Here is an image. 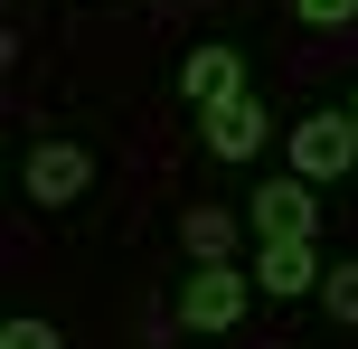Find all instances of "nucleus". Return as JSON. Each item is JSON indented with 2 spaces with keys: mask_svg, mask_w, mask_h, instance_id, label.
I'll return each instance as SVG.
<instances>
[{
  "mask_svg": "<svg viewBox=\"0 0 358 349\" xmlns=\"http://www.w3.org/2000/svg\"><path fill=\"white\" fill-rule=\"evenodd\" d=\"M321 302H330V321H340V331H358V255H340L321 274Z\"/></svg>",
  "mask_w": 358,
  "mask_h": 349,
  "instance_id": "9",
  "label": "nucleus"
},
{
  "mask_svg": "<svg viewBox=\"0 0 358 349\" xmlns=\"http://www.w3.org/2000/svg\"><path fill=\"white\" fill-rule=\"evenodd\" d=\"M179 245H189L198 264H236V218L227 208H189V218H179Z\"/></svg>",
  "mask_w": 358,
  "mask_h": 349,
  "instance_id": "8",
  "label": "nucleus"
},
{
  "mask_svg": "<svg viewBox=\"0 0 358 349\" xmlns=\"http://www.w3.org/2000/svg\"><path fill=\"white\" fill-rule=\"evenodd\" d=\"M292 19H311V29H349L358 0H292Z\"/></svg>",
  "mask_w": 358,
  "mask_h": 349,
  "instance_id": "11",
  "label": "nucleus"
},
{
  "mask_svg": "<svg viewBox=\"0 0 358 349\" xmlns=\"http://www.w3.org/2000/svg\"><path fill=\"white\" fill-rule=\"evenodd\" d=\"M283 151H292V180H311V189L349 180V161H358V123H349V104H321V113H302V123L283 132Z\"/></svg>",
  "mask_w": 358,
  "mask_h": 349,
  "instance_id": "1",
  "label": "nucleus"
},
{
  "mask_svg": "<svg viewBox=\"0 0 358 349\" xmlns=\"http://www.w3.org/2000/svg\"><path fill=\"white\" fill-rule=\"evenodd\" d=\"M349 123H358V94H349Z\"/></svg>",
  "mask_w": 358,
  "mask_h": 349,
  "instance_id": "12",
  "label": "nucleus"
},
{
  "mask_svg": "<svg viewBox=\"0 0 358 349\" xmlns=\"http://www.w3.org/2000/svg\"><path fill=\"white\" fill-rule=\"evenodd\" d=\"M19 180H29V208H76L94 180V151L85 142H38L29 161H19Z\"/></svg>",
  "mask_w": 358,
  "mask_h": 349,
  "instance_id": "4",
  "label": "nucleus"
},
{
  "mask_svg": "<svg viewBox=\"0 0 358 349\" xmlns=\"http://www.w3.org/2000/svg\"><path fill=\"white\" fill-rule=\"evenodd\" d=\"M255 302V274H236V264H189V283H179V331H236Z\"/></svg>",
  "mask_w": 358,
  "mask_h": 349,
  "instance_id": "2",
  "label": "nucleus"
},
{
  "mask_svg": "<svg viewBox=\"0 0 358 349\" xmlns=\"http://www.w3.org/2000/svg\"><path fill=\"white\" fill-rule=\"evenodd\" d=\"M198 142H208V161H227V170H245V161H264V142H273V113L255 104V94H236V104H217V113H198Z\"/></svg>",
  "mask_w": 358,
  "mask_h": 349,
  "instance_id": "3",
  "label": "nucleus"
},
{
  "mask_svg": "<svg viewBox=\"0 0 358 349\" xmlns=\"http://www.w3.org/2000/svg\"><path fill=\"white\" fill-rule=\"evenodd\" d=\"M236 94H255V85H245V57H236V48H217V38H208V48H189V57H179V104L217 113V104H236Z\"/></svg>",
  "mask_w": 358,
  "mask_h": 349,
  "instance_id": "6",
  "label": "nucleus"
},
{
  "mask_svg": "<svg viewBox=\"0 0 358 349\" xmlns=\"http://www.w3.org/2000/svg\"><path fill=\"white\" fill-rule=\"evenodd\" d=\"M321 245L311 236H264L255 245V293H273V302H302V293H321Z\"/></svg>",
  "mask_w": 358,
  "mask_h": 349,
  "instance_id": "5",
  "label": "nucleus"
},
{
  "mask_svg": "<svg viewBox=\"0 0 358 349\" xmlns=\"http://www.w3.org/2000/svg\"><path fill=\"white\" fill-rule=\"evenodd\" d=\"M0 349H66V331L38 321V312H19V321H0Z\"/></svg>",
  "mask_w": 358,
  "mask_h": 349,
  "instance_id": "10",
  "label": "nucleus"
},
{
  "mask_svg": "<svg viewBox=\"0 0 358 349\" xmlns=\"http://www.w3.org/2000/svg\"><path fill=\"white\" fill-rule=\"evenodd\" d=\"M255 236H321V189L311 180H255Z\"/></svg>",
  "mask_w": 358,
  "mask_h": 349,
  "instance_id": "7",
  "label": "nucleus"
}]
</instances>
